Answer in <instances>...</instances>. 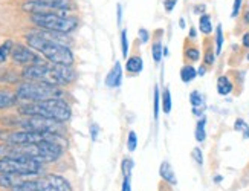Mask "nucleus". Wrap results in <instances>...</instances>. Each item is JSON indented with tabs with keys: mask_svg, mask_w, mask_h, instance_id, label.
<instances>
[{
	"mask_svg": "<svg viewBox=\"0 0 249 191\" xmlns=\"http://www.w3.org/2000/svg\"><path fill=\"white\" fill-rule=\"evenodd\" d=\"M190 103L193 105V113L196 116H202L203 110H205V97L199 92V90H193L190 93Z\"/></svg>",
	"mask_w": 249,
	"mask_h": 191,
	"instance_id": "obj_14",
	"label": "nucleus"
},
{
	"mask_svg": "<svg viewBox=\"0 0 249 191\" xmlns=\"http://www.w3.org/2000/svg\"><path fill=\"white\" fill-rule=\"evenodd\" d=\"M121 81H122V69H121L119 61H116L115 65H113V68L110 69V72L107 73L106 86L110 89H115V87L121 86Z\"/></svg>",
	"mask_w": 249,
	"mask_h": 191,
	"instance_id": "obj_13",
	"label": "nucleus"
},
{
	"mask_svg": "<svg viewBox=\"0 0 249 191\" xmlns=\"http://www.w3.org/2000/svg\"><path fill=\"white\" fill-rule=\"evenodd\" d=\"M176 3H178V0H164V8H165V11L167 13H171Z\"/></svg>",
	"mask_w": 249,
	"mask_h": 191,
	"instance_id": "obj_36",
	"label": "nucleus"
},
{
	"mask_svg": "<svg viewBox=\"0 0 249 191\" xmlns=\"http://www.w3.org/2000/svg\"><path fill=\"white\" fill-rule=\"evenodd\" d=\"M196 77H197V69L193 68L191 65H185V66L181 69V80H182L185 84L191 83Z\"/></svg>",
	"mask_w": 249,
	"mask_h": 191,
	"instance_id": "obj_20",
	"label": "nucleus"
},
{
	"mask_svg": "<svg viewBox=\"0 0 249 191\" xmlns=\"http://www.w3.org/2000/svg\"><path fill=\"white\" fill-rule=\"evenodd\" d=\"M159 109H161L159 87H158V86H154V90H153V116H154V120H158V116H159Z\"/></svg>",
	"mask_w": 249,
	"mask_h": 191,
	"instance_id": "obj_24",
	"label": "nucleus"
},
{
	"mask_svg": "<svg viewBox=\"0 0 249 191\" xmlns=\"http://www.w3.org/2000/svg\"><path fill=\"white\" fill-rule=\"evenodd\" d=\"M126 69L129 73H133V75H138V73L142 72L144 69V61L141 57L138 55H134V57H130L126 63Z\"/></svg>",
	"mask_w": 249,
	"mask_h": 191,
	"instance_id": "obj_17",
	"label": "nucleus"
},
{
	"mask_svg": "<svg viewBox=\"0 0 249 191\" xmlns=\"http://www.w3.org/2000/svg\"><path fill=\"white\" fill-rule=\"evenodd\" d=\"M223 48V28L222 25H217L216 28V55H219Z\"/></svg>",
	"mask_w": 249,
	"mask_h": 191,
	"instance_id": "obj_26",
	"label": "nucleus"
},
{
	"mask_svg": "<svg viewBox=\"0 0 249 191\" xmlns=\"http://www.w3.org/2000/svg\"><path fill=\"white\" fill-rule=\"evenodd\" d=\"M199 29L200 33L205 35H210L213 33V23H211V17L208 14H202L199 20Z\"/></svg>",
	"mask_w": 249,
	"mask_h": 191,
	"instance_id": "obj_22",
	"label": "nucleus"
},
{
	"mask_svg": "<svg viewBox=\"0 0 249 191\" xmlns=\"http://www.w3.org/2000/svg\"><path fill=\"white\" fill-rule=\"evenodd\" d=\"M75 78H77V72L72 69V66L54 65V66H50L46 83L58 86V84H69L72 81H75Z\"/></svg>",
	"mask_w": 249,
	"mask_h": 191,
	"instance_id": "obj_11",
	"label": "nucleus"
},
{
	"mask_svg": "<svg viewBox=\"0 0 249 191\" xmlns=\"http://www.w3.org/2000/svg\"><path fill=\"white\" fill-rule=\"evenodd\" d=\"M136 147H138V136H136V133H134L133 130H130L129 136H127V148H129V152H134V150H136Z\"/></svg>",
	"mask_w": 249,
	"mask_h": 191,
	"instance_id": "obj_30",
	"label": "nucleus"
},
{
	"mask_svg": "<svg viewBox=\"0 0 249 191\" xmlns=\"http://www.w3.org/2000/svg\"><path fill=\"white\" fill-rule=\"evenodd\" d=\"M11 57L16 63H20V65H40V58L34 54L29 48L23 46V45H14Z\"/></svg>",
	"mask_w": 249,
	"mask_h": 191,
	"instance_id": "obj_12",
	"label": "nucleus"
},
{
	"mask_svg": "<svg viewBox=\"0 0 249 191\" xmlns=\"http://www.w3.org/2000/svg\"><path fill=\"white\" fill-rule=\"evenodd\" d=\"M242 2H243V0H234V5H232V13H231V17H232V18H235L238 14H240Z\"/></svg>",
	"mask_w": 249,
	"mask_h": 191,
	"instance_id": "obj_34",
	"label": "nucleus"
},
{
	"mask_svg": "<svg viewBox=\"0 0 249 191\" xmlns=\"http://www.w3.org/2000/svg\"><path fill=\"white\" fill-rule=\"evenodd\" d=\"M33 23L41 29L50 31V33L58 34H69L78 28V18L75 17H66L55 13H46V14H33L31 16Z\"/></svg>",
	"mask_w": 249,
	"mask_h": 191,
	"instance_id": "obj_6",
	"label": "nucleus"
},
{
	"mask_svg": "<svg viewBox=\"0 0 249 191\" xmlns=\"http://www.w3.org/2000/svg\"><path fill=\"white\" fill-rule=\"evenodd\" d=\"M122 191H132L130 190V177L122 179Z\"/></svg>",
	"mask_w": 249,
	"mask_h": 191,
	"instance_id": "obj_39",
	"label": "nucleus"
},
{
	"mask_svg": "<svg viewBox=\"0 0 249 191\" xmlns=\"http://www.w3.org/2000/svg\"><path fill=\"white\" fill-rule=\"evenodd\" d=\"M121 49H122V57H127L129 54V41H127V31H121Z\"/></svg>",
	"mask_w": 249,
	"mask_h": 191,
	"instance_id": "obj_32",
	"label": "nucleus"
},
{
	"mask_svg": "<svg viewBox=\"0 0 249 191\" xmlns=\"http://www.w3.org/2000/svg\"><path fill=\"white\" fill-rule=\"evenodd\" d=\"M222 179H223L222 176H216L214 177V182H222Z\"/></svg>",
	"mask_w": 249,
	"mask_h": 191,
	"instance_id": "obj_46",
	"label": "nucleus"
},
{
	"mask_svg": "<svg viewBox=\"0 0 249 191\" xmlns=\"http://www.w3.org/2000/svg\"><path fill=\"white\" fill-rule=\"evenodd\" d=\"M0 141L6 144H38V142H60L66 145L63 136L55 133H43L33 130H0Z\"/></svg>",
	"mask_w": 249,
	"mask_h": 191,
	"instance_id": "obj_5",
	"label": "nucleus"
},
{
	"mask_svg": "<svg viewBox=\"0 0 249 191\" xmlns=\"http://www.w3.org/2000/svg\"><path fill=\"white\" fill-rule=\"evenodd\" d=\"M75 3L72 0H31L23 5L25 11H33L34 14H45V9H55V11H70L75 9Z\"/></svg>",
	"mask_w": 249,
	"mask_h": 191,
	"instance_id": "obj_9",
	"label": "nucleus"
},
{
	"mask_svg": "<svg viewBox=\"0 0 249 191\" xmlns=\"http://www.w3.org/2000/svg\"><path fill=\"white\" fill-rule=\"evenodd\" d=\"M22 115L26 116H43L48 120H54L58 122H66L70 120V105L61 98L45 100L38 103H29L18 109Z\"/></svg>",
	"mask_w": 249,
	"mask_h": 191,
	"instance_id": "obj_3",
	"label": "nucleus"
},
{
	"mask_svg": "<svg viewBox=\"0 0 249 191\" xmlns=\"http://www.w3.org/2000/svg\"><path fill=\"white\" fill-rule=\"evenodd\" d=\"M14 124L22 127L23 130L55 133V135H60V132L65 129L63 122L48 120V118H43V116H26V118H22V120H16Z\"/></svg>",
	"mask_w": 249,
	"mask_h": 191,
	"instance_id": "obj_8",
	"label": "nucleus"
},
{
	"mask_svg": "<svg viewBox=\"0 0 249 191\" xmlns=\"http://www.w3.org/2000/svg\"><path fill=\"white\" fill-rule=\"evenodd\" d=\"M194 13H197V14L205 13V5H197V6L194 8Z\"/></svg>",
	"mask_w": 249,
	"mask_h": 191,
	"instance_id": "obj_42",
	"label": "nucleus"
},
{
	"mask_svg": "<svg viewBox=\"0 0 249 191\" xmlns=\"http://www.w3.org/2000/svg\"><path fill=\"white\" fill-rule=\"evenodd\" d=\"M234 129L237 130V132H242L243 133V138H249V125H248V122L245 121V120H240L238 118L235 122H234Z\"/></svg>",
	"mask_w": 249,
	"mask_h": 191,
	"instance_id": "obj_28",
	"label": "nucleus"
},
{
	"mask_svg": "<svg viewBox=\"0 0 249 191\" xmlns=\"http://www.w3.org/2000/svg\"><path fill=\"white\" fill-rule=\"evenodd\" d=\"M159 174H161V177L167 184H170V185H176V184H178V179H176V174L173 172V167L170 165V162L164 161L161 164V167H159Z\"/></svg>",
	"mask_w": 249,
	"mask_h": 191,
	"instance_id": "obj_15",
	"label": "nucleus"
},
{
	"mask_svg": "<svg viewBox=\"0 0 249 191\" xmlns=\"http://www.w3.org/2000/svg\"><path fill=\"white\" fill-rule=\"evenodd\" d=\"M185 57L190 61H199L200 60V52L197 48H188L185 51Z\"/></svg>",
	"mask_w": 249,
	"mask_h": 191,
	"instance_id": "obj_31",
	"label": "nucleus"
},
{
	"mask_svg": "<svg viewBox=\"0 0 249 191\" xmlns=\"http://www.w3.org/2000/svg\"><path fill=\"white\" fill-rule=\"evenodd\" d=\"M13 48H14V43L11 40L5 41V43L0 46V63H3L8 58V55L13 52Z\"/></svg>",
	"mask_w": 249,
	"mask_h": 191,
	"instance_id": "obj_27",
	"label": "nucleus"
},
{
	"mask_svg": "<svg viewBox=\"0 0 249 191\" xmlns=\"http://www.w3.org/2000/svg\"><path fill=\"white\" fill-rule=\"evenodd\" d=\"M16 93H17V97L20 100L33 101V103L60 98L61 95H63V92L60 90L58 86H54V84H49V83H45V81H26V83H22L17 87Z\"/></svg>",
	"mask_w": 249,
	"mask_h": 191,
	"instance_id": "obj_4",
	"label": "nucleus"
},
{
	"mask_svg": "<svg viewBox=\"0 0 249 191\" xmlns=\"http://www.w3.org/2000/svg\"><path fill=\"white\" fill-rule=\"evenodd\" d=\"M196 35H197L196 29H194V28H191V29H190V38H196Z\"/></svg>",
	"mask_w": 249,
	"mask_h": 191,
	"instance_id": "obj_44",
	"label": "nucleus"
},
{
	"mask_svg": "<svg viewBox=\"0 0 249 191\" xmlns=\"http://www.w3.org/2000/svg\"><path fill=\"white\" fill-rule=\"evenodd\" d=\"M65 144L60 142H38V144H0V156L2 157H28L40 164L52 162L63 155Z\"/></svg>",
	"mask_w": 249,
	"mask_h": 191,
	"instance_id": "obj_1",
	"label": "nucleus"
},
{
	"mask_svg": "<svg viewBox=\"0 0 249 191\" xmlns=\"http://www.w3.org/2000/svg\"><path fill=\"white\" fill-rule=\"evenodd\" d=\"M116 8H118V9H116V17H118V25H121V18H122V8H121V5H118Z\"/></svg>",
	"mask_w": 249,
	"mask_h": 191,
	"instance_id": "obj_40",
	"label": "nucleus"
},
{
	"mask_svg": "<svg viewBox=\"0 0 249 191\" xmlns=\"http://www.w3.org/2000/svg\"><path fill=\"white\" fill-rule=\"evenodd\" d=\"M161 100H162L161 107H162L164 113H167V115H168V113L171 112V105H173V103H171V93H170V89H168V87H165V90L162 92Z\"/></svg>",
	"mask_w": 249,
	"mask_h": 191,
	"instance_id": "obj_23",
	"label": "nucleus"
},
{
	"mask_svg": "<svg viewBox=\"0 0 249 191\" xmlns=\"http://www.w3.org/2000/svg\"><path fill=\"white\" fill-rule=\"evenodd\" d=\"M98 133H100V127L97 124H92L90 125V138H92V141H97Z\"/></svg>",
	"mask_w": 249,
	"mask_h": 191,
	"instance_id": "obj_37",
	"label": "nucleus"
},
{
	"mask_svg": "<svg viewBox=\"0 0 249 191\" xmlns=\"http://www.w3.org/2000/svg\"><path fill=\"white\" fill-rule=\"evenodd\" d=\"M245 22L249 25V11H246V13H245Z\"/></svg>",
	"mask_w": 249,
	"mask_h": 191,
	"instance_id": "obj_45",
	"label": "nucleus"
},
{
	"mask_svg": "<svg viewBox=\"0 0 249 191\" xmlns=\"http://www.w3.org/2000/svg\"><path fill=\"white\" fill-rule=\"evenodd\" d=\"M26 41L31 48L38 51L41 55H45L50 63H54V65H61V66L74 65L75 58H74V54H72V51L63 43H60V41L50 34H29L26 37Z\"/></svg>",
	"mask_w": 249,
	"mask_h": 191,
	"instance_id": "obj_2",
	"label": "nucleus"
},
{
	"mask_svg": "<svg viewBox=\"0 0 249 191\" xmlns=\"http://www.w3.org/2000/svg\"><path fill=\"white\" fill-rule=\"evenodd\" d=\"M181 28H185V20L181 18Z\"/></svg>",
	"mask_w": 249,
	"mask_h": 191,
	"instance_id": "obj_47",
	"label": "nucleus"
},
{
	"mask_svg": "<svg viewBox=\"0 0 249 191\" xmlns=\"http://www.w3.org/2000/svg\"><path fill=\"white\" fill-rule=\"evenodd\" d=\"M151 55H153L154 63H161V60L164 57V46L161 41H154V45L151 46Z\"/></svg>",
	"mask_w": 249,
	"mask_h": 191,
	"instance_id": "obj_25",
	"label": "nucleus"
},
{
	"mask_svg": "<svg viewBox=\"0 0 249 191\" xmlns=\"http://www.w3.org/2000/svg\"><path fill=\"white\" fill-rule=\"evenodd\" d=\"M132 170H133V161L132 159H124L122 164H121V172L124 177H130L132 176Z\"/></svg>",
	"mask_w": 249,
	"mask_h": 191,
	"instance_id": "obj_29",
	"label": "nucleus"
},
{
	"mask_svg": "<svg viewBox=\"0 0 249 191\" xmlns=\"http://www.w3.org/2000/svg\"><path fill=\"white\" fill-rule=\"evenodd\" d=\"M205 72H206L205 66H200V68H199V70H197V75H205Z\"/></svg>",
	"mask_w": 249,
	"mask_h": 191,
	"instance_id": "obj_43",
	"label": "nucleus"
},
{
	"mask_svg": "<svg viewBox=\"0 0 249 191\" xmlns=\"http://www.w3.org/2000/svg\"><path fill=\"white\" fill-rule=\"evenodd\" d=\"M43 172L40 162L28 157H2L0 159V173L14 176H37Z\"/></svg>",
	"mask_w": 249,
	"mask_h": 191,
	"instance_id": "obj_7",
	"label": "nucleus"
},
{
	"mask_svg": "<svg viewBox=\"0 0 249 191\" xmlns=\"http://www.w3.org/2000/svg\"><path fill=\"white\" fill-rule=\"evenodd\" d=\"M20 179H22V176H14V174H3V173H0V187L11 190L16 184L20 182Z\"/></svg>",
	"mask_w": 249,
	"mask_h": 191,
	"instance_id": "obj_19",
	"label": "nucleus"
},
{
	"mask_svg": "<svg viewBox=\"0 0 249 191\" xmlns=\"http://www.w3.org/2000/svg\"><path fill=\"white\" fill-rule=\"evenodd\" d=\"M205 127H206V118H205V116H202V118L197 121V124H196V132H194V136H196V141L197 142H203L206 139V130H205Z\"/></svg>",
	"mask_w": 249,
	"mask_h": 191,
	"instance_id": "obj_21",
	"label": "nucleus"
},
{
	"mask_svg": "<svg viewBox=\"0 0 249 191\" xmlns=\"http://www.w3.org/2000/svg\"><path fill=\"white\" fill-rule=\"evenodd\" d=\"M214 54H213V52L211 51H206V54H205V63H206V65H213V63H214Z\"/></svg>",
	"mask_w": 249,
	"mask_h": 191,
	"instance_id": "obj_38",
	"label": "nucleus"
},
{
	"mask_svg": "<svg viewBox=\"0 0 249 191\" xmlns=\"http://www.w3.org/2000/svg\"><path fill=\"white\" fill-rule=\"evenodd\" d=\"M232 83L231 80L228 77H220L219 80H217V92H219V95H222V97H226V95H230L232 92Z\"/></svg>",
	"mask_w": 249,
	"mask_h": 191,
	"instance_id": "obj_18",
	"label": "nucleus"
},
{
	"mask_svg": "<svg viewBox=\"0 0 249 191\" xmlns=\"http://www.w3.org/2000/svg\"><path fill=\"white\" fill-rule=\"evenodd\" d=\"M138 35H139V40L142 41V43H147V41L150 40L149 31H147V29H144V28H141V29L138 31Z\"/></svg>",
	"mask_w": 249,
	"mask_h": 191,
	"instance_id": "obj_35",
	"label": "nucleus"
},
{
	"mask_svg": "<svg viewBox=\"0 0 249 191\" xmlns=\"http://www.w3.org/2000/svg\"><path fill=\"white\" fill-rule=\"evenodd\" d=\"M37 191H72V187L63 176L46 174L40 179H35Z\"/></svg>",
	"mask_w": 249,
	"mask_h": 191,
	"instance_id": "obj_10",
	"label": "nucleus"
},
{
	"mask_svg": "<svg viewBox=\"0 0 249 191\" xmlns=\"http://www.w3.org/2000/svg\"><path fill=\"white\" fill-rule=\"evenodd\" d=\"M246 58H248V61H249V54H248V57H246Z\"/></svg>",
	"mask_w": 249,
	"mask_h": 191,
	"instance_id": "obj_48",
	"label": "nucleus"
},
{
	"mask_svg": "<svg viewBox=\"0 0 249 191\" xmlns=\"http://www.w3.org/2000/svg\"><path fill=\"white\" fill-rule=\"evenodd\" d=\"M191 157L194 159V161L199 164V165H202L203 164V155H202V150L199 147H196V148H193V152H191Z\"/></svg>",
	"mask_w": 249,
	"mask_h": 191,
	"instance_id": "obj_33",
	"label": "nucleus"
},
{
	"mask_svg": "<svg viewBox=\"0 0 249 191\" xmlns=\"http://www.w3.org/2000/svg\"><path fill=\"white\" fill-rule=\"evenodd\" d=\"M18 101L17 93L11 90H0V109H9Z\"/></svg>",
	"mask_w": 249,
	"mask_h": 191,
	"instance_id": "obj_16",
	"label": "nucleus"
},
{
	"mask_svg": "<svg viewBox=\"0 0 249 191\" xmlns=\"http://www.w3.org/2000/svg\"><path fill=\"white\" fill-rule=\"evenodd\" d=\"M242 43H243V46H245V48H249V33H246V34L243 35Z\"/></svg>",
	"mask_w": 249,
	"mask_h": 191,
	"instance_id": "obj_41",
	"label": "nucleus"
}]
</instances>
